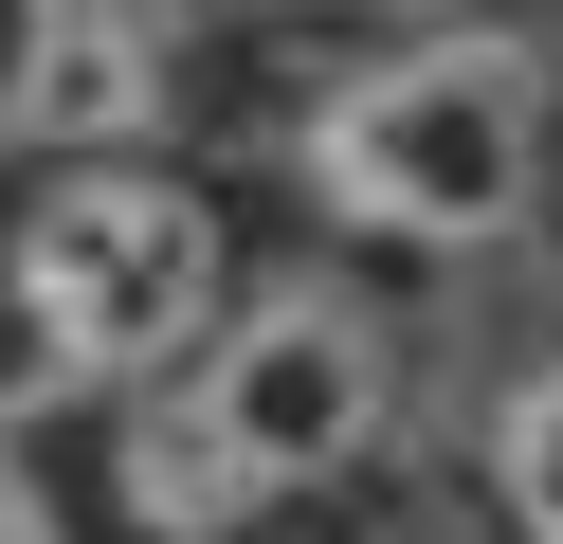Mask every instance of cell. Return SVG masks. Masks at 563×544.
Wrapping results in <instances>:
<instances>
[{
  "mask_svg": "<svg viewBox=\"0 0 563 544\" xmlns=\"http://www.w3.org/2000/svg\"><path fill=\"white\" fill-rule=\"evenodd\" d=\"M490 508H509V544H563V345L490 399Z\"/></svg>",
  "mask_w": 563,
  "mask_h": 544,
  "instance_id": "4",
  "label": "cell"
},
{
  "mask_svg": "<svg viewBox=\"0 0 563 544\" xmlns=\"http://www.w3.org/2000/svg\"><path fill=\"white\" fill-rule=\"evenodd\" d=\"M400 418V309L364 273H255L146 399H110V508L146 544H236L345 490Z\"/></svg>",
  "mask_w": 563,
  "mask_h": 544,
  "instance_id": "1",
  "label": "cell"
},
{
  "mask_svg": "<svg viewBox=\"0 0 563 544\" xmlns=\"http://www.w3.org/2000/svg\"><path fill=\"white\" fill-rule=\"evenodd\" d=\"M219 309H236L219 200L164 145L55 164L37 200L0 218V363H19V399H146Z\"/></svg>",
  "mask_w": 563,
  "mask_h": 544,
  "instance_id": "3",
  "label": "cell"
},
{
  "mask_svg": "<svg viewBox=\"0 0 563 544\" xmlns=\"http://www.w3.org/2000/svg\"><path fill=\"white\" fill-rule=\"evenodd\" d=\"M0 544H74V526H55V490H37V454H19V435H0Z\"/></svg>",
  "mask_w": 563,
  "mask_h": 544,
  "instance_id": "5",
  "label": "cell"
},
{
  "mask_svg": "<svg viewBox=\"0 0 563 544\" xmlns=\"http://www.w3.org/2000/svg\"><path fill=\"white\" fill-rule=\"evenodd\" d=\"M291 181H309V218H345L382 254H437V273L509 254L545 218V181H563V73L509 19L382 36V55H345L291 109Z\"/></svg>",
  "mask_w": 563,
  "mask_h": 544,
  "instance_id": "2",
  "label": "cell"
},
{
  "mask_svg": "<svg viewBox=\"0 0 563 544\" xmlns=\"http://www.w3.org/2000/svg\"><path fill=\"white\" fill-rule=\"evenodd\" d=\"M0 19H128V0H0Z\"/></svg>",
  "mask_w": 563,
  "mask_h": 544,
  "instance_id": "7",
  "label": "cell"
},
{
  "mask_svg": "<svg viewBox=\"0 0 563 544\" xmlns=\"http://www.w3.org/2000/svg\"><path fill=\"white\" fill-rule=\"evenodd\" d=\"M345 19H382V36H454V19H509V0H345Z\"/></svg>",
  "mask_w": 563,
  "mask_h": 544,
  "instance_id": "6",
  "label": "cell"
}]
</instances>
